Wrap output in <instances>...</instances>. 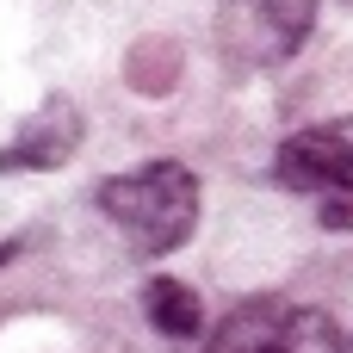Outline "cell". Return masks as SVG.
Returning <instances> with one entry per match:
<instances>
[{"label":"cell","mask_w":353,"mask_h":353,"mask_svg":"<svg viewBox=\"0 0 353 353\" xmlns=\"http://www.w3.org/2000/svg\"><path fill=\"white\" fill-rule=\"evenodd\" d=\"M99 211L137 254H174L199 230V180L186 161H143L130 174L99 180Z\"/></svg>","instance_id":"1"},{"label":"cell","mask_w":353,"mask_h":353,"mask_svg":"<svg viewBox=\"0 0 353 353\" xmlns=\"http://www.w3.org/2000/svg\"><path fill=\"white\" fill-rule=\"evenodd\" d=\"M316 31V0H217V50L230 68L261 74L292 62Z\"/></svg>","instance_id":"2"},{"label":"cell","mask_w":353,"mask_h":353,"mask_svg":"<svg viewBox=\"0 0 353 353\" xmlns=\"http://www.w3.org/2000/svg\"><path fill=\"white\" fill-rule=\"evenodd\" d=\"M205 353H347L329 310L285 304V298H242L217 329Z\"/></svg>","instance_id":"3"},{"label":"cell","mask_w":353,"mask_h":353,"mask_svg":"<svg viewBox=\"0 0 353 353\" xmlns=\"http://www.w3.org/2000/svg\"><path fill=\"white\" fill-rule=\"evenodd\" d=\"M81 105L74 99H62V93H50L19 130H12V143L0 149V174H50V168H62L74 149H81Z\"/></svg>","instance_id":"5"},{"label":"cell","mask_w":353,"mask_h":353,"mask_svg":"<svg viewBox=\"0 0 353 353\" xmlns=\"http://www.w3.org/2000/svg\"><path fill=\"white\" fill-rule=\"evenodd\" d=\"M347 353H353V335H347Z\"/></svg>","instance_id":"7"},{"label":"cell","mask_w":353,"mask_h":353,"mask_svg":"<svg viewBox=\"0 0 353 353\" xmlns=\"http://www.w3.org/2000/svg\"><path fill=\"white\" fill-rule=\"evenodd\" d=\"M143 316H149L168 341H192V335H199V323H205L199 292H192V285H180V279H155V285L143 292Z\"/></svg>","instance_id":"6"},{"label":"cell","mask_w":353,"mask_h":353,"mask_svg":"<svg viewBox=\"0 0 353 353\" xmlns=\"http://www.w3.org/2000/svg\"><path fill=\"white\" fill-rule=\"evenodd\" d=\"M273 180L304 199H353V118L292 130L273 155Z\"/></svg>","instance_id":"4"}]
</instances>
